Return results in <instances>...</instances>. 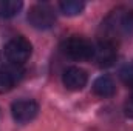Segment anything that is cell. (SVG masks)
Here are the masks:
<instances>
[{
  "instance_id": "6da1fadb",
  "label": "cell",
  "mask_w": 133,
  "mask_h": 131,
  "mask_svg": "<svg viewBox=\"0 0 133 131\" xmlns=\"http://www.w3.org/2000/svg\"><path fill=\"white\" fill-rule=\"evenodd\" d=\"M104 39L115 42L119 37H129L133 34V9L118 8L111 11L102 22Z\"/></svg>"
},
{
  "instance_id": "7a4b0ae2",
  "label": "cell",
  "mask_w": 133,
  "mask_h": 131,
  "mask_svg": "<svg viewBox=\"0 0 133 131\" xmlns=\"http://www.w3.org/2000/svg\"><path fill=\"white\" fill-rule=\"evenodd\" d=\"M93 48L95 45L90 40L79 35L68 37L61 45L62 53L73 60H90L93 57Z\"/></svg>"
},
{
  "instance_id": "3957f363",
  "label": "cell",
  "mask_w": 133,
  "mask_h": 131,
  "mask_svg": "<svg viewBox=\"0 0 133 131\" xmlns=\"http://www.w3.org/2000/svg\"><path fill=\"white\" fill-rule=\"evenodd\" d=\"M31 51H33V46H31L30 40L25 39L23 35L12 37L5 45V57L12 65H23L30 59Z\"/></svg>"
},
{
  "instance_id": "277c9868",
  "label": "cell",
  "mask_w": 133,
  "mask_h": 131,
  "mask_svg": "<svg viewBox=\"0 0 133 131\" xmlns=\"http://www.w3.org/2000/svg\"><path fill=\"white\" fill-rule=\"evenodd\" d=\"M28 22L36 30H50L56 23V16L48 5L37 3L28 11Z\"/></svg>"
},
{
  "instance_id": "5b68a950",
  "label": "cell",
  "mask_w": 133,
  "mask_h": 131,
  "mask_svg": "<svg viewBox=\"0 0 133 131\" xmlns=\"http://www.w3.org/2000/svg\"><path fill=\"white\" fill-rule=\"evenodd\" d=\"M39 113V105L37 102H34L31 99H22V100H16L11 105V114L12 119L17 123H28L31 122Z\"/></svg>"
},
{
  "instance_id": "8992f818",
  "label": "cell",
  "mask_w": 133,
  "mask_h": 131,
  "mask_svg": "<svg viewBox=\"0 0 133 131\" xmlns=\"http://www.w3.org/2000/svg\"><path fill=\"white\" fill-rule=\"evenodd\" d=\"M116 43L111 40H105L102 39L98 42V45H95L93 48V60L98 66H110L113 65V62L116 60Z\"/></svg>"
},
{
  "instance_id": "52a82bcc",
  "label": "cell",
  "mask_w": 133,
  "mask_h": 131,
  "mask_svg": "<svg viewBox=\"0 0 133 131\" xmlns=\"http://www.w3.org/2000/svg\"><path fill=\"white\" fill-rule=\"evenodd\" d=\"M23 69L19 65H12L9 63L8 66L0 69V94L12 90L23 77Z\"/></svg>"
},
{
  "instance_id": "ba28073f",
  "label": "cell",
  "mask_w": 133,
  "mask_h": 131,
  "mask_svg": "<svg viewBox=\"0 0 133 131\" xmlns=\"http://www.w3.org/2000/svg\"><path fill=\"white\" fill-rule=\"evenodd\" d=\"M87 80H88V76L87 72L79 68V66H70L64 71V76H62V82L65 85L66 90L70 91H79L82 90L85 85H87Z\"/></svg>"
},
{
  "instance_id": "9c48e42d",
  "label": "cell",
  "mask_w": 133,
  "mask_h": 131,
  "mask_svg": "<svg viewBox=\"0 0 133 131\" xmlns=\"http://www.w3.org/2000/svg\"><path fill=\"white\" fill-rule=\"evenodd\" d=\"M93 93L99 97H111L116 93V85L110 76H99L93 82Z\"/></svg>"
},
{
  "instance_id": "30bf717a",
  "label": "cell",
  "mask_w": 133,
  "mask_h": 131,
  "mask_svg": "<svg viewBox=\"0 0 133 131\" xmlns=\"http://www.w3.org/2000/svg\"><path fill=\"white\" fill-rule=\"evenodd\" d=\"M23 3L19 0H0V17L11 19L20 12Z\"/></svg>"
},
{
  "instance_id": "8fae6325",
  "label": "cell",
  "mask_w": 133,
  "mask_h": 131,
  "mask_svg": "<svg viewBox=\"0 0 133 131\" xmlns=\"http://www.w3.org/2000/svg\"><path fill=\"white\" fill-rule=\"evenodd\" d=\"M84 8H85L84 2H61L59 3V9L65 16H77L84 11Z\"/></svg>"
},
{
  "instance_id": "7c38bea8",
  "label": "cell",
  "mask_w": 133,
  "mask_h": 131,
  "mask_svg": "<svg viewBox=\"0 0 133 131\" xmlns=\"http://www.w3.org/2000/svg\"><path fill=\"white\" fill-rule=\"evenodd\" d=\"M121 79H122V82H124L125 85L133 86V63L125 65L121 69Z\"/></svg>"
},
{
  "instance_id": "4fadbf2b",
  "label": "cell",
  "mask_w": 133,
  "mask_h": 131,
  "mask_svg": "<svg viewBox=\"0 0 133 131\" xmlns=\"http://www.w3.org/2000/svg\"><path fill=\"white\" fill-rule=\"evenodd\" d=\"M124 113L129 119H133V94L125 100V105H124Z\"/></svg>"
}]
</instances>
